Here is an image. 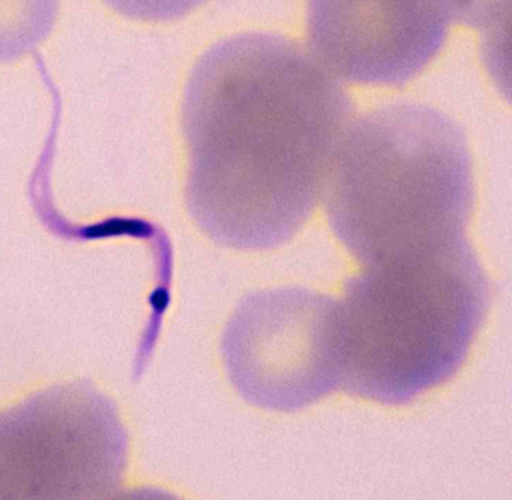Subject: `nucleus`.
Returning a JSON list of instances; mask_svg holds the SVG:
<instances>
[{
	"mask_svg": "<svg viewBox=\"0 0 512 500\" xmlns=\"http://www.w3.org/2000/svg\"><path fill=\"white\" fill-rule=\"evenodd\" d=\"M350 116L343 86L296 41L244 34L215 44L182 103L197 226L233 250L292 241L322 197Z\"/></svg>",
	"mask_w": 512,
	"mask_h": 500,
	"instance_id": "f257e3e1",
	"label": "nucleus"
},
{
	"mask_svg": "<svg viewBox=\"0 0 512 500\" xmlns=\"http://www.w3.org/2000/svg\"><path fill=\"white\" fill-rule=\"evenodd\" d=\"M455 22L472 28L499 29L508 13V0H452Z\"/></svg>",
	"mask_w": 512,
	"mask_h": 500,
	"instance_id": "1a4fd4ad",
	"label": "nucleus"
},
{
	"mask_svg": "<svg viewBox=\"0 0 512 500\" xmlns=\"http://www.w3.org/2000/svg\"><path fill=\"white\" fill-rule=\"evenodd\" d=\"M491 286L469 241L365 266L340 302V386L386 406L448 382L487 316Z\"/></svg>",
	"mask_w": 512,
	"mask_h": 500,
	"instance_id": "7ed1b4c3",
	"label": "nucleus"
},
{
	"mask_svg": "<svg viewBox=\"0 0 512 500\" xmlns=\"http://www.w3.org/2000/svg\"><path fill=\"white\" fill-rule=\"evenodd\" d=\"M127 461L118 409L91 383L55 386L0 412V500L109 499Z\"/></svg>",
	"mask_w": 512,
	"mask_h": 500,
	"instance_id": "20e7f679",
	"label": "nucleus"
},
{
	"mask_svg": "<svg viewBox=\"0 0 512 500\" xmlns=\"http://www.w3.org/2000/svg\"><path fill=\"white\" fill-rule=\"evenodd\" d=\"M221 355L247 403L305 409L340 386V301L305 287L250 293L224 329Z\"/></svg>",
	"mask_w": 512,
	"mask_h": 500,
	"instance_id": "39448f33",
	"label": "nucleus"
},
{
	"mask_svg": "<svg viewBox=\"0 0 512 500\" xmlns=\"http://www.w3.org/2000/svg\"><path fill=\"white\" fill-rule=\"evenodd\" d=\"M332 232L362 265L457 247L475 205L463 128L422 104L350 122L326 172Z\"/></svg>",
	"mask_w": 512,
	"mask_h": 500,
	"instance_id": "f03ea898",
	"label": "nucleus"
},
{
	"mask_svg": "<svg viewBox=\"0 0 512 500\" xmlns=\"http://www.w3.org/2000/svg\"><path fill=\"white\" fill-rule=\"evenodd\" d=\"M59 0H0V64L19 61L55 28Z\"/></svg>",
	"mask_w": 512,
	"mask_h": 500,
	"instance_id": "0eeeda50",
	"label": "nucleus"
},
{
	"mask_svg": "<svg viewBox=\"0 0 512 500\" xmlns=\"http://www.w3.org/2000/svg\"><path fill=\"white\" fill-rule=\"evenodd\" d=\"M452 0H310L311 52L347 82L401 86L439 55Z\"/></svg>",
	"mask_w": 512,
	"mask_h": 500,
	"instance_id": "423d86ee",
	"label": "nucleus"
},
{
	"mask_svg": "<svg viewBox=\"0 0 512 500\" xmlns=\"http://www.w3.org/2000/svg\"><path fill=\"white\" fill-rule=\"evenodd\" d=\"M122 16L142 22H170L197 10L206 0H104Z\"/></svg>",
	"mask_w": 512,
	"mask_h": 500,
	"instance_id": "6e6552de",
	"label": "nucleus"
}]
</instances>
